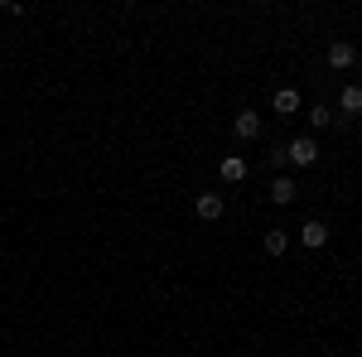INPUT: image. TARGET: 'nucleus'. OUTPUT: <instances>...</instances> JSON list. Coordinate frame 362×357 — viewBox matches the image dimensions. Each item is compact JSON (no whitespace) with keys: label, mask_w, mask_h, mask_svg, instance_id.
I'll return each instance as SVG.
<instances>
[{"label":"nucleus","mask_w":362,"mask_h":357,"mask_svg":"<svg viewBox=\"0 0 362 357\" xmlns=\"http://www.w3.org/2000/svg\"><path fill=\"white\" fill-rule=\"evenodd\" d=\"M285 160L295 169H309V165H319V145L309 136H300V140H290V150H285Z\"/></svg>","instance_id":"nucleus-1"},{"label":"nucleus","mask_w":362,"mask_h":357,"mask_svg":"<svg viewBox=\"0 0 362 357\" xmlns=\"http://www.w3.org/2000/svg\"><path fill=\"white\" fill-rule=\"evenodd\" d=\"M353 63H358V49H353L348 39H334V44H329V68L343 73V68H353Z\"/></svg>","instance_id":"nucleus-2"},{"label":"nucleus","mask_w":362,"mask_h":357,"mask_svg":"<svg viewBox=\"0 0 362 357\" xmlns=\"http://www.w3.org/2000/svg\"><path fill=\"white\" fill-rule=\"evenodd\" d=\"M232 131H237V140H256L261 136V116L256 111H237L232 116Z\"/></svg>","instance_id":"nucleus-3"},{"label":"nucleus","mask_w":362,"mask_h":357,"mask_svg":"<svg viewBox=\"0 0 362 357\" xmlns=\"http://www.w3.org/2000/svg\"><path fill=\"white\" fill-rule=\"evenodd\" d=\"M194 213L203 222H218V218H223V198H218V193H198V198H194Z\"/></svg>","instance_id":"nucleus-4"},{"label":"nucleus","mask_w":362,"mask_h":357,"mask_svg":"<svg viewBox=\"0 0 362 357\" xmlns=\"http://www.w3.org/2000/svg\"><path fill=\"white\" fill-rule=\"evenodd\" d=\"M300 242H305L309 251H319L329 242V227H324V222H305V227H300Z\"/></svg>","instance_id":"nucleus-5"},{"label":"nucleus","mask_w":362,"mask_h":357,"mask_svg":"<svg viewBox=\"0 0 362 357\" xmlns=\"http://www.w3.org/2000/svg\"><path fill=\"white\" fill-rule=\"evenodd\" d=\"M218 174H223L227 184H242V179H247V160H242V155H227L223 165H218Z\"/></svg>","instance_id":"nucleus-6"},{"label":"nucleus","mask_w":362,"mask_h":357,"mask_svg":"<svg viewBox=\"0 0 362 357\" xmlns=\"http://www.w3.org/2000/svg\"><path fill=\"white\" fill-rule=\"evenodd\" d=\"M276 111L280 116H295V111H300V92H295V87H280L276 92Z\"/></svg>","instance_id":"nucleus-7"},{"label":"nucleus","mask_w":362,"mask_h":357,"mask_svg":"<svg viewBox=\"0 0 362 357\" xmlns=\"http://www.w3.org/2000/svg\"><path fill=\"white\" fill-rule=\"evenodd\" d=\"M261 247H266V256H285V247H290V237H285L280 227H271V232L261 237Z\"/></svg>","instance_id":"nucleus-8"},{"label":"nucleus","mask_w":362,"mask_h":357,"mask_svg":"<svg viewBox=\"0 0 362 357\" xmlns=\"http://www.w3.org/2000/svg\"><path fill=\"white\" fill-rule=\"evenodd\" d=\"M338 111H343V116H358V111H362V87H343V97H338Z\"/></svg>","instance_id":"nucleus-9"},{"label":"nucleus","mask_w":362,"mask_h":357,"mask_svg":"<svg viewBox=\"0 0 362 357\" xmlns=\"http://www.w3.org/2000/svg\"><path fill=\"white\" fill-rule=\"evenodd\" d=\"M295 179H276V184H271V203H295Z\"/></svg>","instance_id":"nucleus-10"},{"label":"nucleus","mask_w":362,"mask_h":357,"mask_svg":"<svg viewBox=\"0 0 362 357\" xmlns=\"http://www.w3.org/2000/svg\"><path fill=\"white\" fill-rule=\"evenodd\" d=\"M309 126H314V131L334 126V111H329V107H314V111H309Z\"/></svg>","instance_id":"nucleus-11"}]
</instances>
